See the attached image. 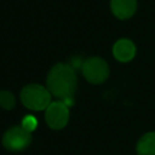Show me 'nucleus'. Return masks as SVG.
<instances>
[{
  "label": "nucleus",
  "mask_w": 155,
  "mask_h": 155,
  "mask_svg": "<svg viewBox=\"0 0 155 155\" xmlns=\"http://www.w3.org/2000/svg\"><path fill=\"white\" fill-rule=\"evenodd\" d=\"M21 102L30 110L40 111L46 109L51 103L52 94L47 90L39 84H29L23 87L21 91Z\"/></svg>",
  "instance_id": "nucleus-2"
},
{
  "label": "nucleus",
  "mask_w": 155,
  "mask_h": 155,
  "mask_svg": "<svg viewBox=\"0 0 155 155\" xmlns=\"http://www.w3.org/2000/svg\"><path fill=\"white\" fill-rule=\"evenodd\" d=\"M45 120L48 127L53 130L64 128L69 120V108L63 101L51 102L50 105L45 109Z\"/></svg>",
  "instance_id": "nucleus-5"
},
{
  "label": "nucleus",
  "mask_w": 155,
  "mask_h": 155,
  "mask_svg": "<svg viewBox=\"0 0 155 155\" xmlns=\"http://www.w3.org/2000/svg\"><path fill=\"white\" fill-rule=\"evenodd\" d=\"M138 155H155V132H148L139 138L136 145Z\"/></svg>",
  "instance_id": "nucleus-8"
},
{
  "label": "nucleus",
  "mask_w": 155,
  "mask_h": 155,
  "mask_svg": "<svg viewBox=\"0 0 155 155\" xmlns=\"http://www.w3.org/2000/svg\"><path fill=\"white\" fill-rule=\"evenodd\" d=\"M113 54L119 62H130L136 54V46L128 39H120L113 46Z\"/></svg>",
  "instance_id": "nucleus-6"
},
{
  "label": "nucleus",
  "mask_w": 155,
  "mask_h": 155,
  "mask_svg": "<svg viewBox=\"0 0 155 155\" xmlns=\"http://www.w3.org/2000/svg\"><path fill=\"white\" fill-rule=\"evenodd\" d=\"M21 126H22L24 130H27L28 132L31 133V132L35 131L36 127H38V120H36V117H34L33 115H25V116L22 119Z\"/></svg>",
  "instance_id": "nucleus-10"
},
{
  "label": "nucleus",
  "mask_w": 155,
  "mask_h": 155,
  "mask_svg": "<svg viewBox=\"0 0 155 155\" xmlns=\"http://www.w3.org/2000/svg\"><path fill=\"white\" fill-rule=\"evenodd\" d=\"M46 87L50 93L59 101L74 97L78 87L75 69L67 63L54 64L47 74Z\"/></svg>",
  "instance_id": "nucleus-1"
},
{
  "label": "nucleus",
  "mask_w": 155,
  "mask_h": 155,
  "mask_svg": "<svg viewBox=\"0 0 155 155\" xmlns=\"http://www.w3.org/2000/svg\"><path fill=\"white\" fill-rule=\"evenodd\" d=\"M0 105L6 110H11L16 105V98L10 91H0Z\"/></svg>",
  "instance_id": "nucleus-9"
},
{
  "label": "nucleus",
  "mask_w": 155,
  "mask_h": 155,
  "mask_svg": "<svg viewBox=\"0 0 155 155\" xmlns=\"http://www.w3.org/2000/svg\"><path fill=\"white\" fill-rule=\"evenodd\" d=\"M81 71L84 78L93 85L104 82L109 76V65L101 57H88L84 61Z\"/></svg>",
  "instance_id": "nucleus-3"
},
{
  "label": "nucleus",
  "mask_w": 155,
  "mask_h": 155,
  "mask_svg": "<svg viewBox=\"0 0 155 155\" xmlns=\"http://www.w3.org/2000/svg\"><path fill=\"white\" fill-rule=\"evenodd\" d=\"M110 8L117 18L127 19L134 15L137 8V0H111Z\"/></svg>",
  "instance_id": "nucleus-7"
},
{
  "label": "nucleus",
  "mask_w": 155,
  "mask_h": 155,
  "mask_svg": "<svg viewBox=\"0 0 155 155\" xmlns=\"http://www.w3.org/2000/svg\"><path fill=\"white\" fill-rule=\"evenodd\" d=\"M31 133L24 130L22 126L10 127L2 136V145L13 153L27 149L31 143Z\"/></svg>",
  "instance_id": "nucleus-4"
}]
</instances>
